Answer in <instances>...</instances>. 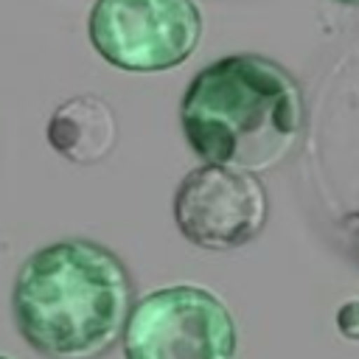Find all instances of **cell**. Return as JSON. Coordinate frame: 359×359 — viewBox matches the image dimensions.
<instances>
[{"instance_id":"7","label":"cell","mask_w":359,"mask_h":359,"mask_svg":"<svg viewBox=\"0 0 359 359\" xmlns=\"http://www.w3.org/2000/svg\"><path fill=\"white\" fill-rule=\"evenodd\" d=\"M337 328L345 339H353L359 342V300L353 303H345L339 311H337Z\"/></svg>"},{"instance_id":"1","label":"cell","mask_w":359,"mask_h":359,"mask_svg":"<svg viewBox=\"0 0 359 359\" xmlns=\"http://www.w3.org/2000/svg\"><path fill=\"white\" fill-rule=\"evenodd\" d=\"M126 264L104 244L65 238L34 250L17 269L11 311L45 359H101L123 339L135 309Z\"/></svg>"},{"instance_id":"4","label":"cell","mask_w":359,"mask_h":359,"mask_svg":"<svg viewBox=\"0 0 359 359\" xmlns=\"http://www.w3.org/2000/svg\"><path fill=\"white\" fill-rule=\"evenodd\" d=\"M126 359H233L230 309L202 286H165L140 297L123 328Z\"/></svg>"},{"instance_id":"6","label":"cell","mask_w":359,"mask_h":359,"mask_svg":"<svg viewBox=\"0 0 359 359\" xmlns=\"http://www.w3.org/2000/svg\"><path fill=\"white\" fill-rule=\"evenodd\" d=\"M45 137L59 157L76 165H95L107 160L118 143V118L101 95L81 93L50 112Z\"/></svg>"},{"instance_id":"5","label":"cell","mask_w":359,"mask_h":359,"mask_svg":"<svg viewBox=\"0 0 359 359\" xmlns=\"http://www.w3.org/2000/svg\"><path fill=\"white\" fill-rule=\"evenodd\" d=\"M269 196L258 174L205 163L188 171L174 194L180 233L202 250L227 252L261 236Z\"/></svg>"},{"instance_id":"9","label":"cell","mask_w":359,"mask_h":359,"mask_svg":"<svg viewBox=\"0 0 359 359\" xmlns=\"http://www.w3.org/2000/svg\"><path fill=\"white\" fill-rule=\"evenodd\" d=\"M0 359H8V356H0Z\"/></svg>"},{"instance_id":"3","label":"cell","mask_w":359,"mask_h":359,"mask_svg":"<svg viewBox=\"0 0 359 359\" xmlns=\"http://www.w3.org/2000/svg\"><path fill=\"white\" fill-rule=\"evenodd\" d=\"M95 53L129 73L182 65L202 39L196 0H95L87 17Z\"/></svg>"},{"instance_id":"8","label":"cell","mask_w":359,"mask_h":359,"mask_svg":"<svg viewBox=\"0 0 359 359\" xmlns=\"http://www.w3.org/2000/svg\"><path fill=\"white\" fill-rule=\"evenodd\" d=\"M337 3H345V6H359V0H337Z\"/></svg>"},{"instance_id":"2","label":"cell","mask_w":359,"mask_h":359,"mask_svg":"<svg viewBox=\"0 0 359 359\" xmlns=\"http://www.w3.org/2000/svg\"><path fill=\"white\" fill-rule=\"evenodd\" d=\"M297 79L261 53H230L202 67L185 87L180 123L194 154L213 165L269 171L303 132Z\"/></svg>"}]
</instances>
